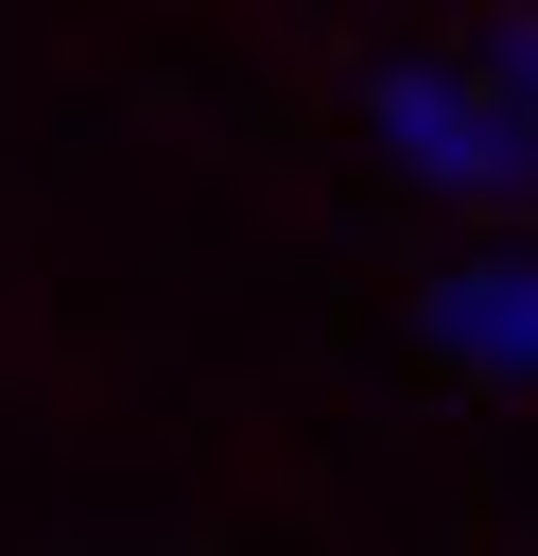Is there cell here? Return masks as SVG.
<instances>
[{"instance_id":"6da1fadb","label":"cell","mask_w":538,"mask_h":556,"mask_svg":"<svg viewBox=\"0 0 538 556\" xmlns=\"http://www.w3.org/2000/svg\"><path fill=\"white\" fill-rule=\"evenodd\" d=\"M364 122H382V156H399L417 191H451V208H538V139L486 104V70H382Z\"/></svg>"},{"instance_id":"3957f363","label":"cell","mask_w":538,"mask_h":556,"mask_svg":"<svg viewBox=\"0 0 538 556\" xmlns=\"http://www.w3.org/2000/svg\"><path fill=\"white\" fill-rule=\"evenodd\" d=\"M486 104H503V122H521V139H538V0H521V17H503V35H486Z\"/></svg>"},{"instance_id":"7a4b0ae2","label":"cell","mask_w":538,"mask_h":556,"mask_svg":"<svg viewBox=\"0 0 538 556\" xmlns=\"http://www.w3.org/2000/svg\"><path fill=\"white\" fill-rule=\"evenodd\" d=\"M417 348H434V365H469V382H538V243L503 226V243L434 261V295H417Z\"/></svg>"}]
</instances>
